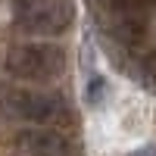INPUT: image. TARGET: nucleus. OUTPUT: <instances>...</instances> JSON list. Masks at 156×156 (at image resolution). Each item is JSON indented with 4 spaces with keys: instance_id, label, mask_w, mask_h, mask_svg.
Here are the masks:
<instances>
[{
    "instance_id": "obj_1",
    "label": "nucleus",
    "mask_w": 156,
    "mask_h": 156,
    "mask_svg": "<svg viewBox=\"0 0 156 156\" xmlns=\"http://www.w3.org/2000/svg\"><path fill=\"white\" fill-rule=\"evenodd\" d=\"M3 69L19 81H53L66 69V53L50 41L16 44L3 59Z\"/></svg>"
},
{
    "instance_id": "obj_2",
    "label": "nucleus",
    "mask_w": 156,
    "mask_h": 156,
    "mask_svg": "<svg viewBox=\"0 0 156 156\" xmlns=\"http://www.w3.org/2000/svg\"><path fill=\"white\" fill-rule=\"evenodd\" d=\"M75 22V0H16V25L34 37H56Z\"/></svg>"
},
{
    "instance_id": "obj_3",
    "label": "nucleus",
    "mask_w": 156,
    "mask_h": 156,
    "mask_svg": "<svg viewBox=\"0 0 156 156\" xmlns=\"http://www.w3.org/2000/svg\"><path fill=\"white\" fill-rule=\"evenodd\" d=\"M0 106H3V112L9 119H19L31 128H44L66 112V100L59 94L37 90V87H12L3 94Z\"/></svg>"
},
{
    "instance_id": "obj_4",
    "label": "nucleus",
    "mask_w": 156,
    "mask_h": 156,
    "mask_svg": "<svg viewBox=\"0 0 156 156\" xmlns=\"http://www.w3.org/2000/svg\"><path fill=\"white\" fill-rule=\"evenodd\" d=\"M19 147L25 156H72L69 140L50 128H28L19 137Z\"/></svg>"
},
{
    "instance_id": "obj_5",
    "label": "nucleus",
    "mask_w": 156,
    "mask_h": 156,
    "mask_svg": "<svg viewBox=\"0 0 156 156\" xmlns=\"http://www.w3.org/2000/svg\"><path fill=\"white\" fill-rule=\"evenodd\" d=\"M103 90H106L103 78H90V84H87V90H84L87 103H100V100H103Z\"/></svg>"
},
{
    "instance_id": "obj_6",
    "label": "nucleus",
    "mask_w": 156,
    "mask_h": 156,
    "mask_svg": "<svg viewBox=\"0 0 156 156\" xmlns=\"http://www.w3.org/2000/svg\"><path fill=\"white\" fill-rule=\"evenodd\" d=\"M128 156H156V147H140V150L128 153Z\"/></svg>"
}]
</instances>
